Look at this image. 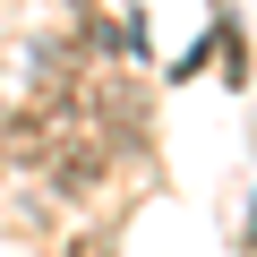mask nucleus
<instances>
[{
  "mask_svg": "<svg viewBox=\"0 0 257 257\" xmlns=\"http://www.w3.org/2000/svg\"><path fill=\"white\" fill-rule=\"evenodd\" d=\"M43 172V189L60 197V206H86L94 189H111V172H120V155L94 138V128H69V138H52V155L35 163Z\"/></svg>",
  "mask_w": 257,
  "mask_h": 257,
  "instance_id": "f257e3e1",
  "label": "nucleus"
},
{
  "mask_svg": "<svg viewBox=\"0 0 257 257\" xmlns=\"http://www.w3.org/2000/svg\"><path fill=\"white\" fill-rule=\"evenodd\" d=\"M240 248H257V189H248V231H240Z\"/></svg>",
  "mask_w": 257,
  "mask_h": 257,
  "instance_id": "f03ea898",
  "label": "nucleus"
}]
</instances>
